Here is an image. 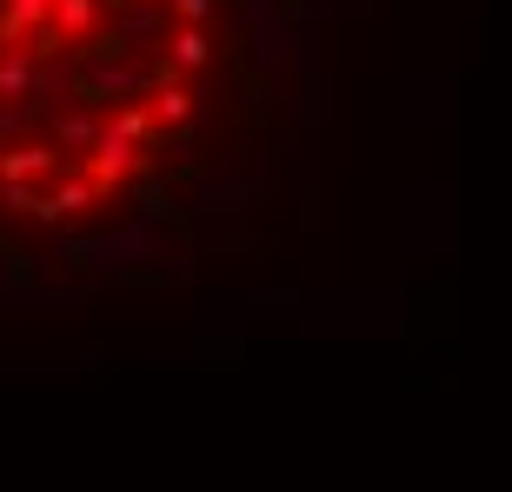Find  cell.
<instances>
[{"mask_svg": "<svg viewBox=\"0 0 512 492\" xmlns=\"http://www.w3.org/2000/svg\"><path fill=\"white\" fill-rule=\"evenodd\" d=\"M220 0H0V240L147 207L220 94Z\"/></svg>", "mask_w": 512, "mask_h": 492, "instance_id": "6da1fadb", "label": "cell"}]
</instances>
